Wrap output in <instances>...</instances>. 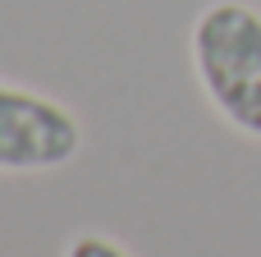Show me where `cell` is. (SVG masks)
Instances as JSON below:
<instances>
[{
    "instance_id": "6da1fadb",
    "label": "cell",
    "mask_w": 261,
    "mask_h": 257,
    "mask_svg": "<svg viewBox=\"0 0 261 257\" xmlns=\"http://www.w3.org/2000/svg\"><path fill=\"white\" fill-rule=\"evenodd\" d=\"M193 69L225 124L261 138V9L248 0H216L193 23Z\"/></svg>"
},
{
    "instance_id": "7a4b0ae2",
    "label": "cell",
    "mask_w": 261,
    "mask_h": 257,
    "mask_svg": "<svg viewBox=\"0 0 261 257\" xmlns=\"http://www.w3.org/2000/svg\"><path fill=\"white\" fill-rule=\"evenodd\" d=\"M83 143L78 120L28 87L0 83V170H55L69 166Z\"/></svg>"
},
{
    "instance_id": "3957f363",
    "label": "cell",
    "mask_w": 261,
    "mask_h": 257,
    "mask_svg": "<svg viewBox=\"0 0 261 257\" xmlns=\"http://www.w3.org/2000/svg\"><path fill=\"white\" fill-rule=\"evenodd\" d=\"M64 257H128V253H124L115 239H106V235H78Z\"/></svg>"
}]
</instances>
